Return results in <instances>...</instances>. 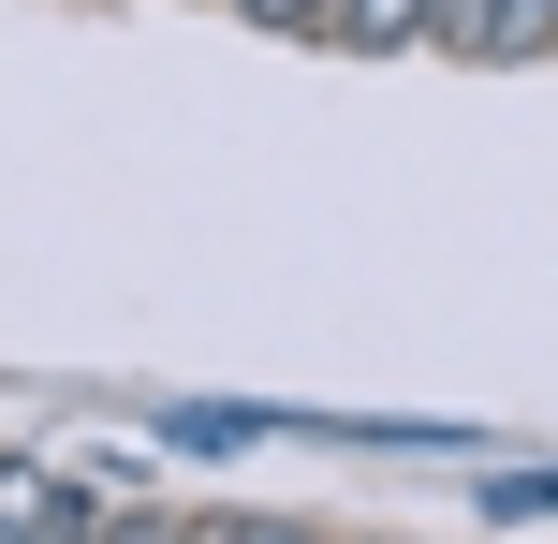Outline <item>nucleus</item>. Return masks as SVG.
Returning a JSON list of instances; mask_svg holds the SVG:
<instances>
[{
	"instance_id": "obj_1",
	"label": "nucleus",
	"mask_w": 558,
	"mask_h": 544,
	"mask_svg": "<svg viewBox=\"0 0 558 544\" xmlns=\"http://www.w3.org/2000/svg\"><path fill=\"white\" fill-rule=\"evenodd\" d=\"M88 486H59L45 457H0V544H88Z\"/></svg>"
},
{
	"instance_id": "obj_2",
	"label": "nucleus",
	"mask_w": 558,
	"mask_h": 544,
	"mask_svg": "<svg viewBox=\"0 0 558 544\" xmlns=\"http://www.w3.org/2000/svg\"><path fill=\"white\" fill-rule=\"evenodd\" d=\"M279 427H294L279 398H177V412H162L177 457H235V442H279Z\"/></svg>"
},
{
	"instance_id": "obj_3",
	"label": "nucleus",
	"mask_w": 558,
	"mask_h": 544,
	"mask_svg": "<svg viewBox=\"0 0 558 544\" xmlns=\"http://www.w3.org/2000/svg\"><path fill=\"white\" fill-rule=\"evenodd\" d=\"M558 29V0H441V45H485V59H530Z\"/></svg>"
},
{
	"instance_id": "obj_4",
	"label": "nucleus",
	"mask_w": 558,
	"mask_h": 544,
	"mask_svg": "<svg viewBox=\"0 0 558 544\" xmlns=\"http://www.w3.org/2000/svg\"><path fill=\"white\" fill-rule=\"evenodd\" d=\"M338 45H367V59H412V45H441V0H338Z\"/></svg>"
},
{
	"instance_id": "obj_5",
	"label": "nucleus",
	"mask_w": 558,
	"mask_h": 544,
	"mask_svg": "<svg viewBox=\"0 0 558 544\" xmlns=\"http://www.w3.org/2000/svg\"><path fill=\"white\" fill-rule=\"evenodd\" d=\"M235 15H265L279 45H338V0H235Z\"/></svg>"
},
{
	"instance_id": "obj_6",
	"label": "nucleus",
	"mask_w": 558,
	"mask_h": 544,
	"mask_svg": "<svg viewBox=\"0 0 558 544\" xmlns=\"http://www.w3.org/2000/svg\"><path fill=\"white\" fill-rule=\"evenodd\" d=\"M177 544H324V530H294V516H206V530H177Z\"/></svg>"
},
{
	"instance_id": "obj_7",
	"label": "nucleus",
	"mask_w": 558,
	"mask_h": 544,
	"mask_svg": "<svg viewBox=\"0 0 558 544\" xmlns=\"http://www.w3.org/2000/svg\"><path fill=\"white\" fill-rule=\"evenodd\" d=\"M485 516H558V471H500V486H485Z\"/></svg>"
},
{
	"instance_id": "obj_8",
	"label": "nucleus",
	"mask_w": 558,
	"mask_h": 544,
	"mask_svg": "<svg viewBox=\"0 0 558 544\" xmlns=\"http://www.w3.org/2000/svg\"><path fill=\"white\" fill-rule=\"evenodd\" d=\"M88 544H177V530H147V516H118V530H88Z\"/></svg>"
}]
</instances>
